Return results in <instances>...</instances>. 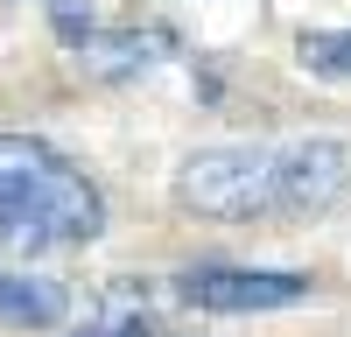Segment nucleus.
<instances>
[{
  "instance_id": "obj_3",
  "label": "nucleus",
  "mask_w": 351,
  "mask_h": 337,
  "mask_svg": "<svg viewBox=\"0 0 351 337\" xmlns=\"http://www.w3.org/2000/svg\"><path fill=\"white\" fill-rule=\"evenodd\" d=\"M316 281L295 267H225V260H204L176 281V295L204 316H267V309H295L309 302Z\"/></svg>"
},
{
  "instance_id": "obj_6",
  "label": "nucleus",
  "mask_w": 351,
  "mask_h": 337,
  "mask_svg": "<svg viewBox=\"0 0 351 337\" xmlns=\"http://www.w3.org/2000/svg\"><path fill=\"white\" fill-rule=\"evenodd\" d=\"M295 56L309 77H351V28H309L295 42Z\"/></svg>"
},
{
  "instance_id": "obj_2",
  "label": "nucleus",
  "mask_w": 351,
  "mask_h": 337,
  "mask_svg": "<svg viewBox=\"0 0 351 337\" xmlns=\"http://www.w3.org/2000/svg\"><path fill=\"white\" fill-rule=\"evenodd\" d=\"M99 232H106L99 183L36 134H0V253L92 246Z\"/></svg>"
},
{
  "instance_id": "obj_5",
  "label": "nucleus",
  "mask_w": 351,
  "mask_h": 337,
  "mask_svg": "<svg viewBox=\"0 0 351 337\" xmlns=\"http://www.w3.org/2000/svg\"><path fill=\"white\" fill-rule=\"evenodd\" d=\"M71 295L56 281H36V274H0V323H21V330H49L64 323Z\"/></svg>"
},
{
  "instance_id": "obj_4",
  "label": "nucleus",
  "mask_w": 351,
  "mask_h": 337,
  "mask_svg": "<svg viewBox=\"0 0 351 337\" xmlns=\"http://www.w3.org/2000/svg\"><path fill=\"white\" fill-rule=\"evenodd\" d=\"M77 49L92 56V71H112V77H134V71H148L155 56L169 49V28H92V36H84Z\"/></svg>"
},
{
  "instance_id": "obj_7",
  "label": "nucleus",
  "mask_w": 351,
  "mask_h": 337,
  "mask_svg": "<svg viewBox=\"0 0 351 337\" xmlns=\"http://www.w3.org/2000/svg\"><path fill=\"white\" fill-rule=\"evenodd\" d=\"M77 337H155V330H148V316H134V309H127V316H106V323H84Z\"/></svg>"
},
{
  "instance_id": "obj_1",
  "label": "nucleus",
  "mask_w": 351,
  "mask_h": 337,
  "mask_svg": "<svg viewBox=\"0 0 351 337\" xmlns=\"http://www.w3.org/2000/svg\"><path fill=\"white\" fill-rule=\"evenodd\" d=\"M351 190V148L330 134H288V140H225L197 148L176 168V197L197 218L218 225H288L316 218Z\"/></svg>"
}]
</instances>
